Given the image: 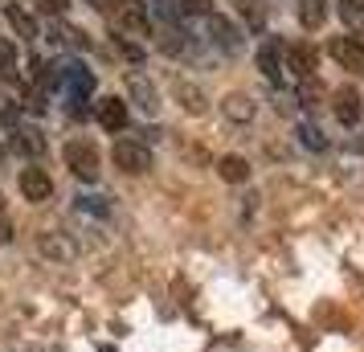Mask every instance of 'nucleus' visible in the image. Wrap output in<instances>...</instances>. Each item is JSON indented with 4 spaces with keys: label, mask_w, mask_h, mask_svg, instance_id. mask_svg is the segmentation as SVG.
Instances as JSON below:
<instances>
[{
    "label": "nucleus",
    "mask_w": 364,
    "mask_h": 352,
    "mask_svg": "<svg viewBox=\"0 0 364 352\" xmlns=\"http://www.w3.org/2000/svg\"><path fill=\"white\" fill-rule=\"evenodd\" d=\"M111 156H115V164L123 168V172H148L151 168V151H148V144H139V139H119Z\"/></svg>",
    "instance_id": "7ed1b4c3"
},
{
    "label": "nucleus",
    "mask_w": 364,
    "mask_h": 352,
    "mask_svg": "<svg viewBox=\"0 0 364 352\" xmlns=\"http://www.w3.org/2000/svg\"><path fill=\"white\" fill-rule=\"evenodd\" d=\"M102 13L115 21L119 29H127V33H144V29H148V13H144L139 0H107Z\"/></svg>",
    "instance_id": "f03ea898"
},
{
    "label": "nucleus",
    "mask_w": 364,
    "mask_h": 352,
    "mask_svg": "<svg viewBox=\"0 0 364 352\" xmlns=\"http://www.w3.org/2000/svg\"><path fill=\"white\" fill-rule=\"evenodd\" d=\"M17 66V46L9 37H0V70H13Z\"/></svg>",
    "instance_id": "4be33fe9"
},
{
    "label": "nucleus",
    "mask_w": 364,
    "mask_h": 352,
    "mask_svg": "<svg viewBox=\"0 0 364 352\" xmlns=\"http://www.w3.org/2000/svg\"><path fill=\"white\" fill-rule=\"evenodd\" d=\"M328 50H331V58H336L344 70H352V74H364V46L356 41V37H331Z\"/></svg>",
    "instance_id": "20e7f679"
},
{
    "label": "nucleus",
    "mask_w": 364,
    "mask_h": 352,
    "mask_svg": "<svg viewBox=\"0 0 364 352\" xmlns=\"http://www.w3.org/2000/svg\"><path fill=\"white\" fill-rule=\"evenodd\" d=\"M4 17H9V25L17 29V37H25V41H37V21L21 9V4H4Z\"/></svg>",
    "instance_id": "9b49d317"
},
{
    "label": "nucleus",
    "mask_w": 364,
    "mask_h": 352,
    "mask_svg": "<svg viewBox=\"0 0 364 352\" xmlns=\"http://www.w3.org/2000/svg\"><path fill=\"white\" fill-rule=\"evenodd\" d=\"M53 41H66V46H74V50H86V46H90V37L82 33V29H74V25H70V29H53Z\"/></svg>",
    "instance_id": "6ab92c4d"
},
{
    "label": "nucleus",
    "mask_w": 364,
    "mask_h": 352,
    "mask_svg": "<svg viewBox=\"0 0 364 352\" xmlns=\"http://www.w3.org/2000/svg\"><path fill=\"white\" fill-rule=\"evenodd\" d=\"M360 4H364V0H360Z\"/></svg>",
    "instance_id": "c756f323"
},
{
    "label": "nucleus",
    "mask_w": 364,
    "mask_h": 352,
    "mask_svg": "<svg viewBox=\"0 0 364 352\" xmlns=\"http://www.w3.org/2000/svg\"><path fill=\"white\" fill-rule=\"evenodd\" d=\"M299 139H303L311 151H323V148H328V144H323V135H319V127H311V123H299Z\"/></svg>",
    "instance_id": "aec40b11"
},
{
    "label": "nucleus",
    "mask_w": 364,
    "mask_h": 352,
    "mask_svg": "<svg viewBox=\"0 0 364 352\" xmlns=\"http://www.w3.org/2000/svg\"><path fill=\"white\" fill-rule=\"evenodd\" d=\"M127 90H132V99L139 102V111H144V115H156V107H160V95L151 90V82L144 78V74H132V78H127Z\"/></svg>",
    "instance_id": "6e6552de"
},
{
    "label": "nucleus",
    "mask_w": 364,
    "mask_h": 352,
    "mask_svg": "<svg viewBox=\"0 0 364 352\" xmlns=\"http://www.w3.org/2000/svg\"><path fill=\"white\" fill-rule=\"evenodd\" d=\"M340 17H344L352 29H364V4L360 0H340Z\"/></svg>",
    "instance_id": "a211bd4d"
},
{
    "label": "nucleus",
    "mask_w": 364,
    "mask_h": 352,
    "mask_svg": "<svg viewBox=\"0 0 364 352\" xmlns=\"http://www.w3.org/2000/svg\"><path fill=\"white\" fill-rule=\"evenodd\" d=\"M119 50L127 53V58H132V62H144V50H139V46H132V41H127V37H119Z\"/></svg>",
    "instance_id": "a878e982"
},
{
    "label": "nucleus",
    "mask_w": 364,
    "mask_h": 352,
    "mask_svg": "<svg viewBox=\"0 0 364 352\" xmlns=\"http://www.w3.org/2000/svg\"><path fill=\"white\" fill-rule=\"evenodd\" d=\"M9 144H13V151H21V156H29V160L46 151V139H41L37 132H13V139H9Z\"/></svg>",
    "instance_id": "ddd939ff"
},
{
    "label": "nucleus",
    "mask_w": 364,
    "mask_h": 352,
    "mask_svg": "<svg viewBox=\"0 0 364 352\" xmlns=\"http://www.w3.org/2000/svg\"><path fill=\"white\" fill-rule=\"evenodd\" d=\"M331 111H336V119H340L344 127H352V123L364 115V102H360V95H356L352 86H340V90L331 95Z\"/></svg>",
    "instance_id": "423d86ee"
},
{
    "label": "nucleus",
    "mask_w": 364,
    "mask_h": 352,
    "mask_svg": "<svg viewBox=\"0 0 364 352\" xmlns=\"http://www.w3.org/2000/svg\"><path fill=\"white\" fill-rule=\"evenodd\" d=\"M0 201H4V197H0Z\"/></svg>",
    "instance_id": "c85d7f7f"
},
{
    "label": "nucleus",
    "mask_w": 364,
    "mask_h": 352,
    "mask_svg": "<svg viewBox=\"0 0 364 352\" xmlns=\"http://www.w3.org/2000/svg\"><path fill=\"white\" fill-rule=\"evenodd\" d=\"M17 115H21L17 99H4V95H0V127H13V123H17Z\"/></svg>",
    "instance_id": "412c9836"
},
{
    "label": "nucleus",
    "mask_w": 364,
    "mask_h": 352,
    "mask_svg": "<svg viewBox=\"0 0 364 352\" xmlns=\"http://www.w3.org/2000/svg\"><path fill=\"white\" fill-rule=\"evenodd\" d=\"M4 242H13V225H9L4 213H0V246H4Z\"/></svg>",
    "instance_id": "bb28decb"
},
{
    "label": "nucleus",
    "mask_w": 364,
    "mask_h": 352,
    "mask_svg": "<svg viewBox=\"0 0 364 352\" xmlns=\"http://www.w3.org/2000/svg\"><path fill=\"white\" fill-rule=\"evenodd\" d=\"M78 209H82V213H107V201H102V197H78Z\"/></svg>",
    "instance_id": "393cba45"
},
{
    "label": "nucleus",
    "mask_w": 364,
    "mask_h": 352,
    "mask_svg": "<svg viewBox=\"0 0 364 352\" xmlns=\"http://www.w3.org/2000/svg\"><path fill=\"white\" fill-rule=\"evenodd\" d=\"M225 119H237V123L254 119V102H250L246 95H230V99H225Z\"/></svg>",
    "instance_id": "f3484780"
},
{
    "label": "nucleus",
    "mask_w": 364,
    "mask_h": 352,
    "mask_svg": "<svg viewBox=\"0 0 364 352\" xmlns=\"http://www.w3.org/2000/svg\"><path fill=\"white\" fill-rule=\"evenodd\" d=\"M41 250H46V254H53V258H70V254H74V246H62V242H58L53 234H46V242H41Z\"/></svg>",
    "instance_id": "5701e85b"
},
{
    "label": "nucleus",
    "mask_w": 364,
    "mask_h": 352,
    "mask_svg": "<svg viewBox=\"0 0 364 352\" xmlns=\"http://www.w3.org/2000/svg\"><path fill=\"white\" fill-rule=\"evenodd\" d=\"M176 99L184 102V111H188V115H205V107H209L205 95H200L197 86H188V82H176Z\"/></svg>",
    "instance_id": "2eb2a0df"
},
{
    "label": "nucleus",
    "mask_w": 364,
    "mask_h": 352,
    "mask_svg": "<svg viewBox=\"0 0 364 352\" xmlns=\"http://www.w3.org/2000/svg\"><path fill=\"white\" fill-rule=\"evenodd\" d=\"M217 168H221V176H225L230 185H242V181L250 176V164L242 160V156H221V164Z\"/></svg>",
    "instance_id": "dca6fc26"
},
{
    "label": "nucleus",
    "mask_w": 364,
    "mask_h": 352,
    "mask_svg": "<svg viewBox=\"0 0 364 352\" xmlns=\"http://www.w3.org/2000/svg\"><path fill=\"white\" fill-rule=\"evenodd\" d=\"M66 4H70V0H33V9H37V13H46V17L66 13Z\"/></svg>",
    "instance_id": "b1692460"
},
{
    "label": "nucleus",
    "mask_w": 364,
    "mask_h": 352,
    "mask_svg": "<svg viewBox=\"0 0 364 352\" xmlns=\"http://www.w3.org/2000/svg\"><path fill=\"white\" fill-rule=\"evenodd\" d=\"M258 70H262V78L266 82H279L282 78V62H279V41L270 37L262 50H258Z\"/></svg>",
    "instance_id": "9d476101"
},
{
    "label": "nucleus",
    "mask_w": 364,
    "mask_h": 352,
    "mask_svg": "<svg viewBox=\"0 0 364 352\" xmlns=\"http://www.w3.org/2000/svg\"><path fill=\"white\" fill-rule=\"evenodd\" d=\"M21 193H25V201H50L53 181L41 168H21Z\"/></svg>",
    "instance_id": "0eeeda50"
},
{
    "label": "nucleus",
    "mask_w": 364,
    "mask_h": 352,
    "mask_svg": "<svg viewBox=\"0 0 364 352\" xmlns=\"http://www.w3.org/2000/svg\"><path fill=\"white\" fill-rule=\"evenodd\" d=\"M99 123L107 132H123L127 127V102L123 99H102L99 102Z\"/></svg>",
    "instance_id": "1a4fd4ad"
},
{
    "label": "nucleus",
    "mask_w": 364,
    "mask_h": 352,
    "mask_svg": "<svg viewBox=\"0 0 364 352\" xmlns=\"http://www.w3.org/2000/svg\"><path fill=\"white\" fill-rule=\"evenodd\" d=\"M291 70H295V78L299 82H307L315 74V53L311 46H291Z\"/></svg>",
    "instance_id": "f8f14e48"
},
{
    "label": "nucleus",
    "mask_w": 364,
    "mask_h": 352,
    "mask_svg": "<svg viewBox=\"0 0 364 352\" xmlns=\"http://www.w3.org/2000/svg\"><path fill=\"white\" fill-rule=\"evenodd\" d=\"M188 13H209V0H184Z\"/></svg>",
    "instance_id": "cd10ccee"
},
{
    "label": "nucleus",
    "mask_w": 364,
    "mask_h": 352,
    "mask_svg": "<svg viewBox=\"0 0 364 352\" xmlns=\"http://www.w3.org/2000/svg\"><path fill=\"white\" fill-rule=\"evenodd\" d=\"M66 164L78 181H95V176H99V151H95V144H90V139H70Z\"/></svg>",
    "instance_id": "f257e3e1"
},
{
    "label": "nucleus",
    "mask_w": 364,
    "mask_h": 352,
    "mask_svg": "<svg viewBox=\"0 0 364 352\" xmlns=\"http://www.w3.org/2000/svg\"><path fill=\"white\" fill-rule=\"evenodd\" d=\"M209 37H213L217 50H225V53L242 50V29L230 17H221V13H209Z\"/></svg>",
    "instance_id": "39448f33"
},
{
    "label": "nucleus",
    "mask_w": 364,
    "mask_h": 352,
    "mask_svg": "<svg viewBox=\"0 0 364 352\" xmlns=\"http://www.w3.org/2000/svg\"><path fill=\"white\" fill-rule=\"evenodd\" d=\"M323 17H328V0H299V21L307 29H319Z\"/></svg>",
    "instance_id": "4468645a"
}]
</instances>
